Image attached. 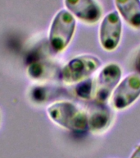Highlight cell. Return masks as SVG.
I'll return each instance as SVG.
<instances>
[{
	"mask_svg": "<svg viewBox=\"0 0 140 158\" xmlns=\"http://www.w3.org/2000/svg\"><path fill=\"white\" fill-rule=\"evenodd\" d=\"M0 122H1V113H0Z\"/></svg>",
	"mask_w": 140,
	"mask_h": 158,
	"instance_id": "obj_14",
	"label": "cell"
},
{
	"mask_svg": "<svg viewBox=\"0 0 140 158\" xmlns=\"http://www.w3.org/2000/svg\"><path fill=\"white\" fill-rule=\"evenodd\" d=\"M135 68H136V70L140 73V52L138 54L136 60H135Z\"/></svg>",
	"mask_w": 140,
	"mask_h": 158,
	"instance_id": "obj_12",
	"label": "cell"
},
{
	"mask_svg": "<svg viewBox=\"0 0 140 158\" xmlns=\"http://www.w3.org/2000/svg\"><path fill=\"white\" fill-rule=\"evenodd\" d=\"M76 17L66 9H61L52 20L49 31V45L55 54L63 52L73 38Z\"/></svg>",
	"mask_w": 140,
	"mask_h": 158,
	"instance_id": "obj_2",
	"label": "cell"
},
{
	"mask_svg": "<svg viewBox=\"0 0 140 158\" xmlns=\"http://www.w3.org/2000/svg\"><path fill=\"white\" fill-rule=\"evenodd\" d=\"M27 74L29 78L34 81H44L52 78L58 74L60 77V72H57L56 66L52 62L40 61L33 63L27 68Z\"/></svg>",
	"mask_w": 140,
	"mask_h": 158,
	"instance_id": "obj_10",
	"label": "cell"
},
{
	"mask_svg": "<svg viewBox=\"0 0 140 158\" xmlns=\"http://www.w3.org/2000/svg\"><path fill=\"white\" fill-rule=\"evenodd\" d=\"M123 19L135 29H140V0H115Z\"/></svg>",
	"mask_w": 140,
	"mask_h": 158,
	"instance_id": "obj_9",
	"label": "cell"
},
{
	"mask_svg": "<svg viewBox=\"0 0 140 158\" xmlns=\"http://www.w3.org/2000/svg\"><path fill=\"white\" fill-rule=\"evenodd\" d=\"M130 158H140V145L138 147V148L134 152Z\"/></svg>",
	"mask_w": 140,
	"mask_h": 158,
	"instance_id": "obj_13",
	"label": "cell"
},
{
	"mask_svg": "<svg viewBox=\"0 0 140 158\" xmlns=\"http://www.w3.org/2000/svg\"><path fill=\"white\" fill-rule=\"evenodd\" d=\"M88 128L93 133H103L111 125L112 113L106 103L95 101L88 109Z\"/></svg>",
	"mask_w": 140,
	"mask_h": 158,
	"instance_id": "obj_8",
	"label": "cell"
},
{
	"mask_svg": "<svg viewBox=\"0 0 140 158\" xmlns=\"http://www.w3.org/2000/svg\"><path fill=\"white\" fill-rule=\"evenodd\" d=\"M47 114L54 123L72 132L88 130V115L71 101H56L47 107Z\"/></svg>",
	"mask_w": 140,
	"mask_h": 158,
	"instance_id": "obj_1",
	"label": "cell"
},
{
	"mask_svg": "<svg viewBox=\"0 0 140 158\" xmlns=\"http://www.w3.org/2000/svg\"><path fill=\"white\" fill-rule=\"evenodd\" d=\"M102 65L94 55H80L67 62L60 72V78L66 84L78 83L88 78Z\"/></svg>",
	"mask_w": 140,
	"mask_h": 158,
	"instance_id": "obj_3",
	"label": "cell"
},
{
	"mask_svg": "<svg viewBox=\"0 0 140 158\" xmlns=\"http://www.w3.org/2000/svg\"><path fill=\"white\" fill-rule=\"evenodd\" d=\"M140 96V76L137 73L125 77L112 94V105L117 110L130 106Z\"/></svg>",
	"mask_w": 140,
	"mask_h": 158,
	"instance_id": "obj_5",
	"label": "cell"
},
{
	"mask_svg": "<svg viewBox=\"0 0 140 158\" xmlns=\"http://www.w3.org/2000/svg\"><path fill=\"white\" fill-rule=\"evenodd\" d=\"M122 33V22L116 11L109 12L100 25L99 40L102 47L107 51L115 50L120 44Z\"/></svg>",
	"mask_w": 140,
	"mask_h": 158,
	"instance_id": "obj_6",
	"label": "cell"
},
{
	"mask_svg": "<svg viewBox=\"0 0 140 158\" xmlns=\"http://www.w3.org/2000/svg\"><path fill=\"white\" fill-rule=\"evenodd\" d=\"M76 95L84 100H90L95 96V80L88 77L80 81L75 88Z\"/></svg>",
	"mask_w": 140,
	"mask_h": 158,
	"instance_id": "obj_11",
	"label": "cell"
},
{
	"mask_svg": "<svg viewBox=\"0 0 140 158\" xmlns=\"http://www.w3.org/2000/svg\"><path fill=\"white\" fill-rule=\"evenodd\" d=\"M66 9L78 19L93 24L102 17V7L96 0H64Z\"/></svg>",
	"mask_w": 140,
	"mask_h": 158,
	"instance_id": "obj_7",
	"label": "cell"
},
{
	"mask_svg": "<svg viewBox=\"0 0 140 158\" xmlns=\"http://www.w3.org/2000/svg\"><path fill=\"white\" fill-rule=\"evenodd\" d=\"M122 70L117 64L111 63L101 70L95 81L96 101L106 103L120 82Z\"/></svg>",
	"mask_w": 140,
	"mask_h": 158,
	"instance_id": "obj_4",
	"label": "cell"
}]
</instances>
